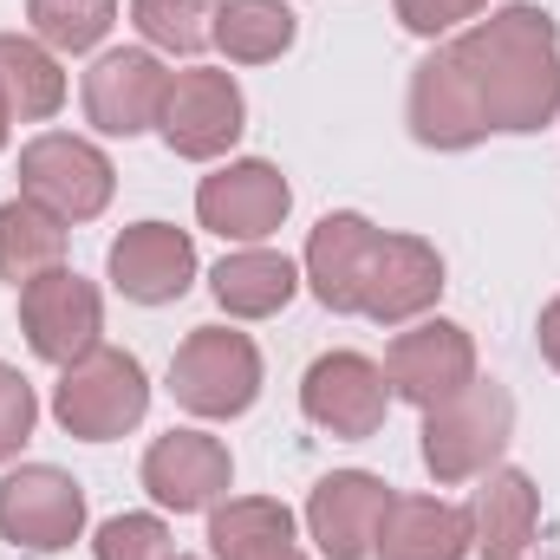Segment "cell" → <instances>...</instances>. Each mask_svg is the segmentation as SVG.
I'll return each mask as SVG.
<instances>
[{
	"instance_id": "5b68a950",
	"label": "cell",
	"mask_w": 560,
	"mask_h": 560,
	"mask_svg": "<svg viewBox=\"0 0 560 560\" xmlns=\"http://www.w3.org/2000/svg\"><path fill=\"white\" fill-rule=\"evenodd\" d=\"M118 189V170L98 143L72 138V131H39V138L20 150V196L39 202L46 215L59 222H92L105 215Z\"/></svg>"
},
{
	"instance_id": "9a60e30c",
	"label": "cell",
	"mask_w": 560,
	"mask_h": 560,
	"mask_svg": "<svg viewBox=\"0 0 560 560\" xmlns=\"http://www.w3.org/2000/svg\"><path fill=\"white\" fill-rule=\"evenodd\" d=\"M436 293H443V255L423 235H378L359 287V313L378 326H411L436 306Z\"/></svg>"
},
{
	"instance_id": "4dcf8cb0",
	"label": "cell",
	"mask_w": 560,
	"mask_h": 560,
	"mask_svg": "<svg viewBox=\"0 0 560 560\" xmlns=\"http://www.w3.org/2000/svg\"><path fill=\"white\" fill-rule=\"evenodd\" d=\"M535 339H541V359L560 372V293L541 306V326H535Z\"/></svg>"
},
{
	"instance_id": "f1b7e54d",
	"label": "cell",
	"mask_w": 560,
	"mask_h": 560,
	"mask_svg": "<svg viewBox=\"0 0 560 560\" xmlns=\"http://www.w3.org/2000/svg\"><path fill=\"white\" fill-rule=\"evenodd\" d=\"M33 423H39V398H33V385L20 378V365L0 359V463L20 456V443L33 436Z\"/></svg>"
},
{
	"instance_id": "9c48e42d",
	"label": "cell",
	"mask_w": 560,
	"mask_h": 560,
	"mask_svg": "<svg viewBox=\"0 0 560 560\" xmlns=\"http://www.w3.org/2000/svg\"><path fill=\"white\" fill-rule=\"evenodd\" d=\"M287 209H293V189H287V176L268 156H235L215 176H202V189H196L202 229L222 235V242H242V248L268 242L287 222Z\"/></svg>"
},
{
	"instance_id": "cb8c5ba5",
	"label": "cell",
	"mask_w": 560,
	"mask_h": 560,
	"mask_svg": "<svg viewBox=\"0 0 560 560\" xmlns=\"http://www.w3.org/2000/svg\"><path fill=\"white\" fill-rule=\"evenodd\" d=\"M0 92H7L13 125H39V118H52L66 105V72L39 39L0 33Z\"/></svg>"
},
{
	"instance_id": "d4e9b609",
	"label": "cell",
	"mask_w": 560,
	"mask_h": 560,
	"mask_svg": "<svg viewBox=\"0 0 560 560\" xmlns=\"http://www.w3.org/2000/svg\"><path fill=\"white\" fill-rule=\"evenodd\" d=\"M300 20L287 0H222L215 13V46L235 59V66H268L293 46Z\"/></svg>"
},
{
	"instance_id": "277c9868",
	"label": "cell",
	"mask_w": 560,
	"mask_h": 560,
	"mask_svg": "<svg viewBox=\"0 0 560 560\" xmlns=\"http://www.w3.org/2000/svg\"><path fill=\"white\" fill-rule=\"evenodd\" d=\"M170 398L189 418H242L261 398V352L235 326H196L170 359Z\"/></svg>"
},
{
	"instance_id": "4316f807",
	"label": "cell",
	"mask_w": 560,
	"mask_h": 560,
	"mask_svg": "<svg viewBox=\"0 0 560 560\" xmlns=\"http://www.w3.org/2000/svg\"><path fill=\"white\" fill-rule=\"evenodd\" d=\"M26 26L46 52H92L118 26V0H26Z\"/></svg>"
},
{
	"instance_id": "4fadbf2b",
	"label": "cell",
	"mask_w": 560,
	"mask_h": 560,
	"mask_svg": "<svg viewBox=\"0 0 560 560\" xmlns=\"http://www.w3.org/2000/svg\"><path fill=\"white\" fill-rule=\"evenodd\" d=\"M229 482H235L229 443L209 430H170L143 450V489L170 515H209L215 502H229Z\"/></svg>"
},
{
	"instance_id": "ac0fdd59",
	"label": "cell",
	"mask_w": 560,
	"mask_h": 560,
	"mask_svg": "<svg viewBox=\"0 0 560 560\" xmlns=\"http://www.w3.org/2000/svg\"><path fill=\"white\" fill-rule=\"evenodd\" d=\"M469 548L482 560H522L535 548V528H541V489L522 476V469H489L476 476V495H469Z\"/></svg>"
},
{
	"instance_id": "6da1fadb",
	"label": "cell",
	"mask_w": 560,
	"mask_h": 560,
	"mask_svg": "<svg viewBox=\"0 0 560 560\" xmlns=\"http://www.w3.org/2000/svg\"><path fill=\"white\" fill-rule=\"evenodd\" d=\"M456 66H463V85L482 112L489 131H509V138H528L541 125H555L560 112V26L555 13L515 0V7H495L489 20H476L469 33L450 39Z\"/></svg>"
},
{
	"instance_id": "2e32d148",
	"label": "cell",
	"mask_w": 560,
	"mask_h": 560,
	"mask_svg": "<svg viewBox=\"0 0 560 560\" xmlns=\"http://www.w3.org/2000/svg\"><path fill=\"white\" fill-rule=\"evenodd\" d=\"M105 275H112V287L125 300H138V306H170L196 280V242L183 229H170V222H131L112 242Z\"/></svg>"
},
{
	"instance_id": "1f68e13d",
	"label": "cell",
	"mask_w": 560,
	"mask_h": 560,
	"mask_svg": "<svg viewBox=\"0 0 560 560\" xmlns=\"http://www.w3.org/2000/svg\"><path fill=\"white\" fill-rule=\"evenodd\" d=\"M7 131H13V112H7V92H0V150H7Z\"/></svg>"
},
{
	"instance_id": "603a6c76",
	"label": "cell",
	"mask_w": 560,
	"mask_h": 560,
	"mask_svg": "<svg viewBox=\"0 0 560 560\" xmlns=\"http://www.w3.org/2000/svg\"><path fill=\"white\" fill-rule=\"evenodd\" d=\"M52 268H66V222L46 215L26 196L0 202V280L26 287V280L52 275Z\"/></svg>"
},
{
	"instance_id": "7402d4cb",
	"label": "cell",
	"mask_w": 560,
	"mask_h": 560,
	"mask_svg": "<svg viewBox=\"0 0 560 560\" xmlns=\"http://www.w3.org/2000/svg\"><path fill=\"white\" fill-rule=\"evenodd\" d=\"M209 293L222 300V313L235 319H275L280 306L300 293V268L275 255V248H235L215 275H209Z\"/></svg>"
},
{
	"instance_id": "83f0119b",
	"label": "cell",
	"mask_w": 560,
	"mask_h": 560,
	"mask_svg": "<svg viewBox=\"0 0 560 560\" xmlns=\"http://www.w3.org/2000/svg\"><path fill=\"white\" fill-rule=\"evenodd\" d=\"M92 548H98V560H176L170 528L156 515H112Z\"/></svg>"
},
{
	"instance_id": "3957f363",
	"label": "cell",
	"mask_w": 560,
	"mask_h": 560,
	"mask_svg": "<svg viewBox=\"0 0 560 560\" xmlns=\"http://www.w3.org/2000/svg\"><path fill=\"white\" fill-rule=\"evenodd\" d=\"M150 411V378H143L138 352L125 346H92L72 365H59L52 385V418L66 423V436L79 443H112L125 430H138Z\"/></svg>"
},
{
	"instance_id": "d6986e66",
	"label": "cell",
	"mask_w": 560,
	"mask_h": 560,
	"mask_svg": "<svg viewBox=\"0 0 560 560\" xmlns=\"http://www.w3.org/2000/svg\"><path fill=\"white\" fill-rule=\"evenodd\" d=\"M378 248V229L352 209L319 215V229L306 235V287L326 313H359V287H365V261Z\"/></svg>"
},
{
	"instance_id": "e0dca14e",
	"label": "cell",
	"mask_w": 560,
	"mask_h": 560,
	"mask_svg": "<svg viewBox=\"0 0 560 560\" xmlns=\"http://www.w3.org/2000/svg\"><path fill=\"white\" fill-rule=\"evenodd\" d=\"M405 125H411V138L423 150H476V143L489 138V125H482V112H476V98H469L463 66H456L450 46H436V52L418 59L411 98H405Z\"/></svg>"
},
{
	"instance_id": "5bb4252c",
	"label": "cell",
	"mask_w": 560,
	"mask_h": 560,
	"mask_svg": "<svg viewBox=\"0 0 560 560\" xmlns=\"http://www.w3.org/2000/svg\"><path fill=\"white\" fill-rule=\"evenodd\" d=\"M392 509V482L372 469H332L306 495V535L319 541L326 560H372L378 528Z\"/></svg>"
},
{
	"instance_id": "7a4b0ae2",
	"label": "cell",
	"mask_w": 560,
	"mask_h": 560,
	"mask_svg": "<svg viewBox=\"0 0 560 560\" xmlns=\"http://www.w3.org/2000/svg\"><path fill=\"white\" fill-rule=\"evenodd\" d=\"M515 436V398L495 378H469L456 398L423 411V469L436 482H476L502 463Z\"/></svg>"
},
{
	"instance_id": "44dd1931",
	"label": "cell",
	"mask_w": 560,
	"mask_h": 560,
	"mask_svg": "<svg viewBox=\"0 0 560 560\" xmlns=\"http://www.w3.org/2000/svg\"><path fill=\"white\" fill-rule=\"evenodd\" d=\"M215 560H306L293 541V509L275 495H229L209 509Z\"/></svg>"
},
{
	"instance_id": "52a82bcc",
	"label": "cell",
	"mask_w": 560,
	"mask_h": 560,
	"mask_svg": "<svg viewBox=\"0 0 560 560\" xmlns=\"http://www.w3.org/2000/svg\"><path fill=\"white\" fill-rule=\"evenodd\" d=\"M156 131H163V143L176 156H189V163L222 156L229 143L248 131V98H242L235 72H215V66L170 72V98H163Z\"/></svg>"
},
{
	"instance_id": "ffe728a7",
	"label": "cell",
	"mask_w": 560,
	"mask_h": 560,
	"mask_svg": "<svg viewBox=\"0 0 560 560\" xmlns=\"http://www.w3.org/2000/svg\"><path fill=\"white\" fill-rule=\"evenodd\" d=\"M469 555V515L436 495H392L372 560H463Z\"/></svg>"
},
{
	"instance_id": "d6a6232c",
	"label": "cell",
	"mask_w": 560,
	"mask_h": 560,
	"mask_svg": "<svg viewBox=\"0 0 560 560\" xmlns=\"http://www.w3.org/2000/svg\"><path fill=\"white\" fill-rule=\"evenodd\" d=\"M176 560H189V555H176Z\"/></svg>"
},
{
	"instance_id": "f546056e",
	"label": "cell",
	"mask_w": 560,
	"mask_h": 560,
	"mask_svg": "<svg viewBox=\"0 0 560 560\" xmlns=\"http://www.w3.org/2000/svg\"><path fill=\"white\" fill-rule=\"evenodd\" d=\"M392 7H398V26H405V33H418V39H443L450 26L476 20L489 0H392Z\"/></svg>"
},
{
	"instance_id": "ba28073f",
	"label": "cell",
	"mask_w": 560,
	"mask_h": 560,
	"mask_svg": "<svg viewBox=\"0 0 560 560\" xmlns=\"http://www.w3.org/2000/svg\"><path fill=\"white\" fill-rule=\"evenodd\" d=\"M85 535V489L52 469V463H26L0 476V541L26 548V555H59Z\"/></svg>"
},
{
	"instance_id": "30bf717a",
	"label": "cell",
	"mask_w": 560,
	"mask_h": 560,
	"mask_svg": "<svg viewBox=\"0 0 560 560\" xmlns=\"http://www.w3.org/2000/svg\"><path fill=\"white\" fill-rule=\"evenodd\" d=\"M79 98H85L92 131H105V138H143L163 118L170 72H163V59L150 46H118V52H98L92 59Z\"/></svg>"
},
{
	"instance_id": "7c38bea8",
	"label": "cell",
	"mask_w": 560,
	"mask_h": 560,
	"mask_svg": "<svg viewBox=\"0 0 560 560\" xmlns=\"http://www.w3.org/2000/svg\"><path fill=\"white\" fill-rule=\"evenodd\" d=\"M385 378H392V398H405L418 411L456 398L476 378L469 326H456V319H411V332H398L385 346Z\"/></svg>"
},
{
	"instance_id": "8992f818",
	"label": "cell",
	"mask_w": 560,
	"mask_h": 560,
	"mask_svg": "<svg viewBox=\"0 0 560 560\" xmlns=\"http://www.w3.org/2000/svg\"><path fill=\"white\" fill-rule=\"evenodd\" d=\"M300 411L306 423H319L326 436H346V443H365L385 430L392 411V378L378 359L365 352H319L300 378Z\"/></svg>"
},
{
	"instance_id": "484cf974",
	"label": "cell",
	"mask_w": 560,
	"mask_h": 560,
	"mask_svg": "<svg viewBox=\"0 0 560 560\" xmlns=\"http://www.w3.org/2000/svg\"><path fill=\"white\" fill-rule=\"evenodd\" d=\"M215 13L222 0H131V26L150 39V52H176V59L215 46Z\"/></svg>"
},
{
	"instance_id": "8fae6325",
	"label": "cell",
	"mask_w": 560,
	"mask_h": 560,
	"mask_svg": "<svg viewBox=\"0 0 560 560\" xmlns=\"http://www.w3.org/2000/svg\"><path fill=\"white\" fill-rule=\"evenodd\" d=\"M20 332H26V346H33L46 365H72L79 352L98 346V332H105V300H98V287L85 275L52 268V275H39V280L20 287Z\"/></svg>"
}]
</instances>
